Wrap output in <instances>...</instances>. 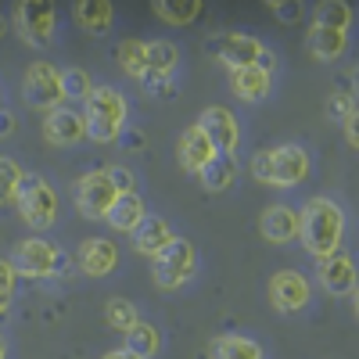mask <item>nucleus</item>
<instances>
[{
	"instance_id": "6",
	"label": "nucleus",
	"mask_w": 359,
	"mask_h": 359,
	"mask_svg": "<svg viewBox=\"0 0 359 359\" xmlns=\"http://www.w3.org/2000/svg\"><path fill=\"white\" fill-rule=\"evenodd\" d=\"M198 273V248L187 237H172V241L151 259V280L158 291H180L187 287Z\"/></svg>"
},
{
	"instance_id": "30",
	"label": "nucleus",
	"mask_w": 359,
	"mask_h": 359,
	"mask_svg": "<svg viewBox=\"0 0 359 359\" xmlns=\"http://www.w3.org/2000/svg\"><path fill=\"white\" fill-rule=\"evenodd\" d=\"M313 25L348 33V25H352V8L341 4V0H323V4H316V11H313Z\"/></svg>"
},
{
	"instance_id": "18",
	"label": "nucleus",
	"mask_w": 359,
	"mask_h": 359,
	"mask_svg": "<svg viewBox=\"0 0 359 359\" xmlns=\"http://www.w3.org/2000/svg\"><path fill=\"white\" fill-rule=\"evenodd\" d=\"M259 233L269 245H291L298 241V208L291 205H269L259 216Z\"/></svg>"
},
{
	"instance_id": "1",
	"label": "nucleus",
	"mask_w": 359,
	"mask_h": 359,
	"mask_svg": "<svg viewBox=\"0 0 359 359\" xmlns=\"http://www.w3.org/2000/svg\"><path fill=\"white\" fill-rule=\"evenodd\" d=\"M345 230H348V216L345 208L327 198V194H316L302 205V212H298V241L302 248L313 255V259H327L334 255L345 241Z\"/></svg>"
},
{
	"instance_id": "25",
	"label": "nucleus",
	"mask_w": 359,
	"mask_h": 359,
	"mask_svg": "<svg viewBox=\"0 0 359 359\" xmlns=\"http://www.w3.org/2000/svg\"><path fill=\"white\" fill-rule=\"evenodd\" d=\"M198 180H201V187H205L208 194L230 191V187L237 184V158H233V155H216L212 162L198 172Z\"/></svg>"
},
{
	"instance_id": "13",
	"label": "nucleus",
	"mask_w": 359,
	"mask_h": 359,
	"mask_svg": "<svg viewBox=\"0 0 359 359\" xmlns=\"http://www.w3.org/2000/svg\"><path fill=\"white\" fill-rule=\"evenodd\" d=\"M208 140L216 144V151L219 155H237V147H241V123H237V115L223 104H208L201 115H198V123H194Z\"/></svg>"
},
{
	"instance_id": "2",
	"label": "nucleus",
	"mask_w": 359,
	"mask_h": 359,
	"mask_svg": "<svg viewBox=\"0 0 359 359\" xmlns=\"http://www.w3.org/2000/svg\"><path fill=\"white\" fill-rule=\"evenodd\" d=\"M79 115H83V126H86V140L115 144V140H123V133L130 126V101H126L123 90L97 83L86 94V101L79 104Z\"/></svg>"
},
{
	"instance_id": "8",
	"label": "nucleus",
	"mask_w": 359,
	"mask_h": 359,
	"mask_svg": "<svg viewBox=\"0 0 359 359\" xmlns=\"http://www.w3.org/2000/svg\"><path fill=\"white\" fill-rule=\"evenodd\" d=\"M176 69H180V47L172 40H144V72L137 79L144 86V94L151 97L172 94Z\"/></svg>"
},
{
	"instance_id": "27",
	"label": "nucleus",
	"mask_w": 359,
	"mask_h": 359,
	"mask_svg": "<svg viewBox=\"0 0 359 359\" xmlns=\"http://www.w3.org/2000/svg\"><path fill=\"white\" fill-rule=\"evenodd\" d=\"M151 11L165 25H187L201 15V0H155Z\"/></svg>"
},
{
	"instance_id": "15",
	"label": "nucleus",
	"mask_w": 359,
	"mask_h": 359,
	"mask_svg": "<svg viewBox=\"0 0 359 359\" xmlns=\"http://www.w3.org/2000/svg\"><path fill=\"white\" fill-rule=\"evenodd\" d=\"M118 245L111 241V237H86V241H79L76 248V266H79V273L86 277H111L115 269H118Z\"/></svg>"
},
{
	"instance_id": "23",
	"label": "nucleus",
	"mask_w": 359,
	"mask_h": 359,
	"mask_svg": "<svg viewBox=\"0 0 359 359\" xmlns=\"http://www.w3.org/2000/svg\"><path fill=\"white\" fill-rule=\"evenodd\" d=\"M72 18L79 22V29H86L90 36H104L111 22H115V8L108 0H83V4L72 8Z\"/></svg>"
},
{
	"instance_id": "31",
	"label": "nucleus",
	"mask_w": 359,
	"mask_h": 359,
	"mask_svg": "<svg viewBox=\"0 0 359 359\" xmlns=\"http://www.w3.org/2000/svg\"><path fill=\"white\" fill-rule=\"evenodd\" d=\"M22 180H25V169H22L11 155H0V208H4V205H15Z\"/></svg>"
},
{
	"instance_id": "28",
	"label": "nucleus",
	"mask_w": 359,
	"mask_h": 359,
	"mask_svg": "<svg viewBox=\"0 0 359 359\" xmlns=\"http://www.w3.org/2000/svg\"><path fill=\"white\" fill-rule=\"evenodd\" d=\"M94 86L97 83H94V76H90L86 69H79V65L62 69V97H65V104H83Z\"/></svg>"
},
{
	"instance_id": "37",
	"label": "nucleus",
	"mask_w": 359,
	"mask_h": 359,
	"mask_svg": "<svg viewBox=\"0 0 359 359\" xmlns=\"http://www.w3.org/2000/svg\"><path fill=\"white\" fill-rule=\"evenodd\" d=\"M341 130H345L348 147H359V111H352L348 118H341Z\"/></svg>"
},
{
	"instance_id": "34",
	"label": "nucleus",
	"mask_w": 359,
	"mask_h": 359,
	"mask_svg": "<svg viewBox=\"0 0 359 359\" xmlns=\"http://www.w3.org/2000/svg\"><path fill=\"white\" fill-rule=\"evenodd\" d=\"M104 172H108L111 187H115L118 194H133V191H137V172H133V169H126V165H104Z\"/></svg>"
},
{
	"instance_id": "32",
	"label": "nucleus",
	"mask_w": 359,
	"mask_h": 359,
	"mask_svg": "<svg viewBox=\"0 0 359 359\" xmlns=\"http://www.w3.org/2000/svg\"><path fill=\"white\" fill-rule=\"evenodd\" d=\"M115 62H118V69H123L126 76L140 79V72H144V40H133V36L118 40V47H115Z\"/></svg>"
},
{
	"instance_id": "20",
	"label": "nucleus",
	"mask_w": 359,
	"mask_h": 359,
	"mask_svg": "<svg viewBox=\"0 0 359 359\" xmlns=\"http://www.w3.org/2000/svg\"><path fill=\"white\" fill-rule=\"evenodd\" d=\"M130 237H133V252H137V255L155 259L176 233H172V223H169L165 216H144V223H140Z\"/></svg>"
},
{
	"instance_id": "38",
	"label": "nucleus",
	"mask_w": 359,
	"mask_h": 359,
	"mask_svg": "<svg viewBox=\"0 0 359 359\" xmlns=\"http://www.w3.org/2000/svg\"><path fill=\"white\" fill-rule=\"evenodd\" d=\"M15 130V115L11 111H0V137H8Z\"/></svg>"
},
{
	"instance_id": "26",
	"label": "nucleus",
	"mask_w": 359,
	"mask_h": 359,
	"mask_svg": "<svg viewBox=\"0 0 359 359\" xmlns=\"http://www.w3.org/2000/svg\"><path fill=\"white\" fill-rule=\"evenodd\" d=\"M212 359H266L262 345L248 334H219L212 338Z\"/></svg>"
},
{
	"instance_id": "3",
	"label": "nucleus",
	"mask_w": 359,
	"mask_h": 359,
	"mask_svg": "<svg viewBox=\"0 0 359 359\" xmlns=\"http://www.w3.org/2000/svg\"><path fill=\"white\" fill-rule=\"evenodd\" d=\"M313 172V155L306 144H277V147H262L252 155V176L266 187L291 191L298 184H306Z\"/></svg>"
},
{
	"instance_id": "7",
	"label": "nucleus",
	"mask_w": 359,
	"mask_h": 359,
	"mask_svg": "<svg viewBox=\"0 0 359 359\" xmlns=\"http://www.w3.org/2000/svg\"><path fill=\"white\" fill-rule=\"evenodd\" d=\"M11 269L15 277H29V280H47L54 273H62L65 269V252L57 248L50 237L43 233H33V237H22L11 252Z\"/></svg>"
},
{
	"instance_id": "10",
	"label": "nucleus",
	"mask_w": 359,
	"mask_h": 359,
	"mask_svg": "<svg viewBox=\"0 0 359 359\" xmlns=\"http://www.w3.org/2000/svg\"><path fill=\"white\" fill-rule=\"evenodd\" d=\"M266 294H269V306H273L280 316H294L309 309L313 302V284L302 269H277L273 277L266 280Z\"/></svg>"
},
{
	"instance_id": "36",
	"label": "nucleus",
	"mask_w": 359,
	"mask_h": 359,
	"mask_svg": "<svg viewBox=\"0 0 359 359\" xmlns=\"http://www.w3.org/2000/svg\"><path fill=\"white\" fill-rule=\"evenodd\" d=\"M269 11H273V15H280L284 22H298V18L306 15L302 8H298V4H277V0H269Z\"/></svg>"
},
{
	"instance_id": "14",
	"label": "nucleus",
	"mask_w": 359,
	"mask_h": 359,
	"mask_svg": "<svg viewBox=\"0 0 359 359\" xmlns=\"http://www.w3.org/2000/svg\"><path fill=\"white\" fill-rule=\"evenodd\" d=\"M316 284L331 298H352L355 294V259H352V252L338 248L334 255L316 259Z\"/></svg>"
},
{
	"instance_id": "17",
	"label": "nucleus",
	"mask_w": 359,
	"mask_h": 359,
	"mask_svg": "<svg viewBox=\"0 0 359 359\" xmlns=\"http://www.w3.org/2000/svg\"><path fill=\"white\" fill-rule=\"evenodd\" d=\"M216 155H219L216 144L208 140L198 126H187L184 133L176 137V162H180V169H184V172H194L198 176Z\"/></svg>"
},
{
	"instance_id": "11",
	"label": "nucleus",
	"mask_w": 359,
	"mask_h": 359,
	"mask_svg": "<svg viewBox=\"0 0 359 359\" xmlns=\"http://www.w3.org/2000/svg\"><path fill=\"white\" fill-rule=\"evenodd\" d=\"M22 97L36 111H50L57 104H65V97H62V69H57L54 62H43V57L33 62L22 76Z\"/></svg>"
},
{
	"instance_id": "9",
	"label": "nucleus",
	"mask_w": 359,
	"mask_h": 359,
	"mask_svg": "<svg viewBox=\"0 0 359 359\" xmlns=\"http://www.w3.org/2000/svg\"><path fill=\"white\" fill-rule=\"evenodd\" d=\"M11 22H15V33L22 36V43L43 50L54 43V33H57V8L43 4V0H25V4L15 8Z\"/></svg>"
},
{
	"instance_id": "4",
	"label": "nucleus",
	"mask_w": 359,
	"mask_h": 359,
	"mask_svg": "<svg viewBox=\"0 0 359 359\" xmlns=\"http://www.w3.org/2000/svg\"><path fill=\"white\" fill-rule=\"evenodd\" d=\"M205 50L216 57L219 65H226V72H237V69H266L273 72L277 69V57L259 36H248V33H216L205 40Z\"/></svg>"
},
{
	"instance_id": "19",
	"label": "nucleus",
	"mask_w": 359,
	"mask_h": 359,
	"mask_svg": "<svg viewBox=\"0 0 359 359\" xmlns=\"http://www.w3.org/2000/svg\"><path fill=\"white\" fill-rule=\"evenodd\" d=\"M226 79H230L233 97L245 104H259L273 94V72L266 69H237V72H226Z\"/></svg>"
},
{
	"instance_id": "22",
	"label": "nucleus",
	"mask_w": 359,
	"mask_h": 359,
	"mask_svg": "<svg viewBox=\"0 0 359 359\" xmlns=\"http://www.w3.org/2000/svg\"><path fill=\"white\" fill-rule=\"evenodd\" d=\"M144 216H147V205H144V198L133 191V194H118L115 198V205H111V212H108V226L115 230V233H133L140 223H144Z\"/></svg>"
},
{
	"instance_id": "12",
	"label": "nucleus",
	"mask_w": 359,
	"mask_h": 359,
	"mask_svg": "<svg viewBox=\"0 0 359 359\" xmlns=\"http://www.w3.org/2000/svg\"><path fill=\"white\" fill-rule=\"evenodd\" d=\"M72 194H76L79 216L90 219V223L108 219L111 205H115V198H118V191L111 187V180H108L104 169H90V172H83V176L76 180V191H72Z\"/></svg>"
},
{
	"instance_id": "29",
	"label": "nucleus",
	"mask_w": 359,
	"mask_h": 359,
	"mask_svg": "<svg viewBox=\"0 0 359 359\" xmlns=\"http://www.w3.org/2000/svg\"><path fill=\"white\" fill-rule=\"evenodd\" d=\"M137 320H140V313H137V306L130 302V298L115 294V298H108V302H104V323L111 327V331L126 334Z\"/></svg>"
},
{
	"instance_id": "24",
	"label": "nucleus",
	"mask_w": 359,
	"mask_h": 359,
	"mask_svg": "<svg viewBox=\"0 0 359 359\" xmlns=\"http://www.w3.org/2000/svg\"><path fill=\"white\" fill-rule=\"evenodd\" d=\"M123 338H126L123 348L130 355H137V359H158V352H162V331L155 323H147V320H137Z\"/></svg>"
},
{
	"instance_id": "41",
	"label": "nucleus",
	"mask_w": 359,
	"mask_h": 359,
	"mask_svg": "<svg viewBox=\"0 0 359 359\" xmlns=\"http://www.w3.org/2000/svg\"><path fill=\"white\" fill-rule=\"evenodd\" d=\"M0 359H8V338L0 334Z\"/></svg>"
},
{
	"instance_id": "42",
	"label": "nucleus",
	"mask_w": 359,
	"mask_h": 359,
	"mask_svg": "<svg viewBox=\"0 0 359 359\" xmlns=\"http://www.w3.org/2000/svg\"><path fill=\"white\" fill-rule=\"evenodd\" d=\"M0 111H4V90H0Z\"/></svg>"
},
{
	"instance_id": "39",
	"label": "nucleus",
	"mask_w": 359,
	"mask_h": 359,
	"mask_svg": "<svg viewBox=\"0 0 359 359\" xmlns=\"http://www.w3.org/2000/svg\"><path fill=\"white\" fill-rule=\"evenodd\" d=\"M101 359H137V355H130L126 348H111V352H104Z\"/></svg>"
},
{
	"instance_id": "21",
	"label": "nucleus",
	"mask_w": 359,
	"mask_h": 359,
	"mask_svg": "<svg viewBox=\"0 0 359 359\" xmlns=\"http://www.w3.org/2000/svg\"><path fill=\"white\" fill-rule=\"evenodd\" d=\"M306 50L313 62L331 65L348 50V33H338V29H323V25H309L306 33Z\"/></svg>"
},
{
	"instance_id": "40",
	"label": "nucleus",
	"mask_w": 359,
	"mask_h": 359,
	"mask_svg": "<svg viewBox=\"0 0 359 359\" xmlns=\"http://www.w3.org/2000/svg\"><path fill=\"white\" fill-rule=\"evenodd\" d=\"M11 302H15L11 294H0V320H4V316L11 313Z\"/></svg>"
},
{
	"instance_id": "16",
	"label": "nucleus",
	"mask_w": 359,
	"mask_h": 359,
	"mask_svg": "<svg viewBox=\"0 0 359 359\" xmlns=\"http://www.w3.org/2000/svg\"><path fill=\"white\" fill-rule=\"evenodd\" d=\"M43 140L54 147H76L86 140V126L76 104H57L43 111Z\"/></svg>"
},
{
	"instance_id": "5",
	"label": "nucleus",
	"mask_w": 359,
	"mask_h": 359,
	"mask_svg": "<svg viewBox=\"0 0 359 359\" xmlns=\"http://www.w3.org/2000/svg\"><path fill=\"white\" fill-rule=\"evenodd\" d=\"M15 205H18V216L25 219V226L40 230V233L50 230L57 223V216H62V198H57L50 180L40 176V172H25Z\"/></svg>"
},
{
	"instance_id": "33",
	"label": "nucleus",
	"mask_w": 359,
	"mask_h": 359,
	"mask_svg": "<svg viewBox=\"0 0 359 359\" xmlns=\"http://www.w3.org/2000/svg\"><path fill=\"white\" fill-rule=\"evenodd\" d=\"M352 111H359V104H355V90H352V86H338V90H331V97H327V118L341 123V118H348Z\"/></svg>"
},
{
	"instance_id": "35",
	"label": "nucleus",
	"mask_w": 359,
	"mask_h": 359,
	"mask_svg": "<svg viewBox=\"0 0 359 359\" xmlns=\"http://www.w3.org/2000/svg\"><path fill=\"white\" fill-rule=\"evenodd\" d=\"M15 269H11V262L8 259H0V294H11L15 298Z\"/></svg>"
}]
</instances>
